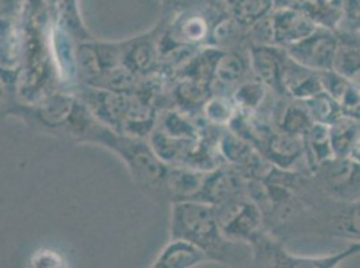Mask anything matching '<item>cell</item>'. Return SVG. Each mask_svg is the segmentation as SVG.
Here are the masks:
<instances>
[{
	"label": "cell",
	"mask_w": 360,
	"mask_h": 268,
	"mask_svg": "<svg viewBox=\"0 0 360 268\" xmlns=\"http://www.w3.org/2000/svg\"><path fill=\"white\" fill-rule=\"evenodd\" d=\"M326 235L351 243L360 241V197L345 200L326 223Z\"/></svg>",
	"instance_id": "cell-3"
},
{
	"label": "cell",
	"mask_w": 360,
	"mask_h": 268,
	"mask_svg": "<svg viewBox=\"0 0 360 268\" xmlns=\"http://www.w3.org/2000/svg\"><path fill=\"white\" fill-rule=\"evenodd\" d=\"M304 137H305L307 148L311 153V159L316 166L320 168L321 165L336 159L335 153H333V148H332L330 130L328 125L315 122L314 126L308 130V133L305 134Z\"/></svg>",
	"instance_id": "cell-4"
},
{
	"label": "cell",
	"mask_w": 360,
	"mask_h": 268,
	"mask_svg": "<svg viewBox=\"0 0 360 268\" xmlns=\"http://www.w3.org/2000/svg\"><path fill=\"white\" fill-rule=\"evenodd\" d=\"M333 72L343 75L349 82L360 88V46L340 43Z\"/></svg>",
	"instance_id": "cell-7"
},
{
	"label": "cell",
	"mask_w": 360,
	"mask_h": 268,
	"mask_svg": "<svg viewBox=\"0 0 360 268\" xmlns=\"http://www.w3.org/2000/svg\"><path fill=\"white\" fill-rule=\"evenodd\" d=\"M330 141L336 159H348L349 150L359 133L360 122L343 116L330 126Z\"/></svg>",
	"instance_id": "cell-5"
},
{
	"label": "cell",
	"mask_w": 360,
	"mask_h": 268,
	"mask_svg": "<svg viewBox=\"0 0 360 268\" xmlns=\"http://www.w3.org/2000/svg\"><path fill=\"white\" fill-rule=\"evenodd\" d=\"M302 102L305 104L312 119L317 123H324L330 126L333 122L343 117L340 105L326 90Z\"/></svg>",
	"instance_id": "cell-6"
},
{
	"label": "cell",
	"mask_w": 360,
	"mask_h": 268,
	"mask_svg": "<svg viewBox=\"0 0 360 268\" xmlns=\"http://www.w3.org/2000/svg\"><path fill=\"white\" fill-rule=\"evenodd\" d=\"M299 0H273V4L278 10H286V8H296Z\"/></svg>",
	"instance_id": "cell-11"
},
{
	"label": "cell",
	"mask_w": 360,
	"mask_h": 268,
	"mask_svg": "<svg viewBox=\"0 0 360 268\" xmlns=\"http://www.w3.org/2000/svg\"><path fill=\"white\" fill-rule=\"evenodd\" d=\"M319 27L315 20L297 8L278 10L271 19L273 38L277 42L288 46L297 43L301 39L311 35Z\"/></svg>",
	"instance_id": "cell-2"
},
{
	"label": "cell",
	"mask_w": 360,
	"mask_h": 268,
	"mask_svg": "<svg viewBox=\"0 0 360 268\" xmlns=\"http://www.w3.org/2000/svg\"><path fill=\"white\" fill-rule=\"evenodd\" d=\"M340 42L333 31L319 26L307 38L288 46V54L301 66L323 73L333 70Z\"/></svg>",
	"instance_id": "cell-1"
},
{
	"label": "cell",
	"mask_w": 360,
	"mask_h": 268,
	"mask_svg": "<svg viewBox=\"0 0 360 268\" xmlns=\"http://www.w3.org/2000/svg\"><path fill=\"white\" fill-rule=\"evenodd\" d=\"M348 159H351L352 161L360 164V130L359 133L356 134V138H355V141L352 144V148L349 150Z\"/></svg>",
	"instance_id": "cell-10"
},
{
	"label": "cell",
	"mask_w": 360,
	"mask_h": 268,
	"mask_svg": "<svg viewBox=\"0 0 360 268\" xmlns=\"http://www.w3.org/2000/svg\"><path fill=\"white\" fill-rule=\"evenodd\" d=\"M230 13L243 23H255L269 14L273 0H226Z\"/></svg>",
	"instance_id": "cell-8"
},
{
	"label": "cell",
	"mask_w": 360,
	"mask_h": 268,
	"mask_svg": "<svg viewBox=\"0 0 360 268\" xmlns=\"http://www.w3.org/2000/svg\"><path fill=\"white\" fill-rule=\"evenodd\" d=\"M60 257L58 255H56L54 253H50V251H46V253H41L37 259H35V266H46V267H56V266H60Z\"/></svg>",
	"instance_id": "cell-9"
}]
</instances>
